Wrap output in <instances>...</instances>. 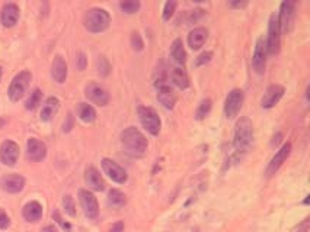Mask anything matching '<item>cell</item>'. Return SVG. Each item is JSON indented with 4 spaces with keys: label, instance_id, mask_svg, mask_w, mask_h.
I'll return each mask as SVG.
<instances>
[{
    "label": "cell",
    "instance_id": "13",
    "mask_svg": "<svg viewBox=\"0 0 310 232\" xmlns=\"http://www.w3.org/2000/svg\"><path fill=\"white\" fill-rule=\"evenodd\" d=\"M266 66V47L264 44V39L259 38L255 44V51L252 57V67L258 74H264Z\"/></svg>",
    "mask_w": 310,
    "mask_h": 232
},
{
    "label": "cell",
    "instance_id": "34",
    "mask_svg": "<svg viewBox=\"0 0 310 232\" xmlns=\"http://www.w3.org/2000/svg\"><path fill=\"white\" fill-rule=\"evenodd\" d=\"M98 70H99V74H102V76H107L108 73H109V64H108L105 57H99V60H98Z\"/></svg>",
    "mask_w": 310,
    "mask_h": 232
},
{
    "label": "cell",
    "instance_id": "39",
    "mask_svg": "<svg viewBox=\"0 0 310 232\" xmlns=\"http://www.w3.org/2000/svg\"><path fill=\"white\" fill-rule=\"evenodd\" d=\"M78 69H79L80 71H83V70L86 69V57H85L83 52H79V54H78Z\"/></svg>",
    "mask_w": 310,
    "mask_h": 232
},
{
    "label": "cell",
    "instance_id": "14",
    "mask_svg": "<svg viewBox=\"0 0 310 232\" xmlns=\"http://www.w3.org/2000/svg\"><path fill=\"white\" fill-rule=\"evenodd\" d=\"M284 96V87L280 85H271L266 89V92L264 93V97L261 100V106L264 109H271L274 108L275 104L280 102V99Z\"/></svg>",
    "mask_w": 310,
    "mask_h": 232
},
{
    "label": "cell",
    "instance_id": "10",
    "mask_svg": "<svg viewBox=\"0 0 310 232\" xmlns=\"http://www.w3.org/2000/svg\"><path fill=\"white\" fill-rule=\"evenodd\" d=\"M102 168L108 177L112 181H115L118 184H124L127 181V173L125 170L115 161L109 160V158H104L102 160Z\"/></svg>",
    "mask_w": 310,
    "mask_h": 232
},
{
    "label": "cell",
    "instance_id": "11",
    "mask_svg": "<svg viewBox=\"0 0 310 232\" xmlns=\"http://www.w3.org/2000/svg\"><path fill=\"white\" fill-rule=\"evenodd\" d=\"M19 158V145L13 141H5L0 146V160L5 165H15Z\"/></svg>",
    "mask_w": 310,
    "mask_h": 232
},
{
    "label": "cell",
    "instance_id": "19",
    "mask_svg": "<svg viewBox=\"0 0 310 232\" xmlns=\"http://www.w3.org/2000/svg\"><path fill=\"white\" fill-rule=\"evenodd\" d=\"M158 100L160 104H163V108L173 109V106L177 103V96L168 85H163V86L158 87Z\"/></svg>",
    "mask_w": 310,
    "mask_h": 232
},
{
    "label": "cell",
    "instance_id": "37",
    "mask_svg": "<svg viewBox=\"0 0 310 232\" xmlns=\"http://www.w3.org/2000/svg\"><path fill=\"white\" fill-rule=\"evenodd\" d=\"M213 58V52L207 51L203 52L198 58H197V66H204V64H207V62H210Z\"/></svg>",
    "mask_w": 310,
    "mask_h": 232
},
{
    "label": "cell",
    "instance_id": "43",
    "mask_svg": "<svg viewBox=\"0 0 310 232\" xmlns=\"http://www.w3.org/2000/svg\"><path fill=\"white\" fill-rule=\"evenodd\" d=\"M41 232H59V231H57V229H55L54 226H51V225H50V226H45L44 229H43Z\"/></svg>",
    "mask_w": 310,
    "mask_h": 232
},
{
    "label": "cell",
    "instance_id": "33",
    "mask_svg": "<svg viewBox=\"0 0 310 232\" xmlns=\"http://www.w3.org/2000/svg\"><path fill=\"white\" fill-rule=\"evenodd\" d=\"M175 8H177V2H173V0H170L165 5V9H163V19L165 20H169L172 17L173 12H175Z\"/></svg>",
    "mask_w": 310,
    "mask_h": 232
},
{
    "label": "cell",
    "instance_id": "28",
    "mask_svg": "<svg viewBox=\"0 0 310 232\" xmlns=\"http://www.w3.org/2000/svg\"><path fill=\"white\" fill-rule=\"evenodd\" d=\"M78 112H79L80 119L83 120V122H93V120L96 119V112H95V109L88 103H80L79 108H78Z\"/></svg>",
    "mask_w": 310,
    "mask_h": 232
},
{
    "label": "cell",
    "instance_id": "46",
    "mask_svg": "<svg viewBox=\"0 0 310 232\" xmlns=\"http://www.w3.org/2000/svg\"><path fill=\"white\" fill-rule=\"evenodd\" d=\"M0 80H2V69H0Z\"/></svg>",
    "mask_w": 310,
    "mask_h": 232
},
{
    "label": "cell",
    "instance_id": "8",
    "mask_svg": "<svg viewBox=\"0 0 310 232\" xmlns=\"http://www.w3.org/2000/svg\"><path fill=\"white\" fill-rule=\"evenodd\" d=\"M294 10H296V3L294 2H283L281 8H280V16L278 17V25L280 31H283L284 34L290 32L294 20Z\"/></svg>",
    "mask_w": 310,
    "mask_h": 232
},
{
    "label": "cell",
    "instance_id": "38",
    "mask_svg": "<svg viewBox=\"0 0 310 232\" xmlns=\"http://www.w3.org/2000/svg\"><path fill=\"white\" fill-rule=\"evenodd\" d=\"M9 225H10L9 216L6 215L3 210H0V229H6V228H9Z\"/></svg>",
    "mask_w": 310,
    "mask_h": 232
},
{
    "label": "cell",
    "instance_id": "15",
    "mask_svg": "<svg viewBox=\"0 0 310 232\" xmlns=\"http://www.w3.org/2000/svg\"><path fill=\"white\" fill-rule=\"evenodd\" d=\"M27 155L31 161H43L47 155V146L36 138H29L27 144Z\"/></svg>",
    "mask_w": 310,
    "mask_h": 232
},
{
    "label": "cell",
    "instance_id": "26",
    "mask_svg": "<svg viewBox=\"0 0 310 232\" xmlns=\"http://www.w3.org/2000/svg\"><path fill=\"white\" fill-rule=\"evenodd\" d=\"M172 81L179 89H186V87L189 86V78L186 76L184 69H181V67H175V69L172 70Z\"/></svg>",
    "mask_w": 310,
    "mask_h": 232
},
{
    "label": "cell",
    "instance_id": "36",
    "mask_svg": "<svg viewBox=\"0 0 310 232\" xmlns=\"http://www.w3.org/2000/svg\"><path fill=\"white\" fill-rule=\"evenodd\" d=\"M53 218H54V221H55L57 224L60 225V226H62L64 231H69V229L71 228V225L69 224V222H66V221L63 219L62 216H60V214H59L57 210H55V212H53Z\"/></svg>",
    "mask_w": 310,
    "mask_h": 232
},
{
    "label": "cell",
    "instance_id": "5",
    "mask_svg": "<svg viewBox=\"0 0 310 232\" xmlns=\"http://www.w3.org/2000/svg\"><path fill=\"white\" fill-rule=\"evenodd\" d=\"M31 78L32 76L29 71H22L18 76H15L9 86V99L12 102H18L19 99H22V96L25 95L28 86L31 83Z\"/></svg>",
    "mask_w": 310,
    "mask_h": 232
},
{
    "label": "cell",
    "instance_id": "18",
    "mask_svg": "<svg viewBox=\"0 0 310 232\" xmlns=\"http://www.w3.org/2000/svg\"><path fill=\"white\" fill-rule=\"evenodd\" d=\"M19 8L15 3H8L2 9V24L6 28H12L18 24Z\"/></svg>",
    "mask_w": 310,
    "mask_h": 232
},
{
    "label": "cell",
    "instance_id": "1",
    "mask_svg": "<svg viewBox=\"0 0 310 232\" xmlns=\"http://www.w3.org/2000/svg\"><path fill=\"white\" fill-rule=\"evenodd\" d=\"M254 141V125L248 118H240L235 126V139L233 146L238 153L248 151L249 146L252 145Z\"/></svg>",
    "mask_w": 310,
    "mask_h": 232
},
{
    "label": "cell",
    "instance_id": "45",
    "mask_svg": "<svg viewBox=\"0 0 310 232\" xmlns=\"http://www.w3.org/2000/svg\"><path fill=\"white\" fill-rule=\"evenodd\" d=\"M309 198H310V196H307V198H306V200H304V205H309Z\"/></svg>",
    "mask_w": 310,
    "mask_h": 232
},
{
    "label": "cell",
    "instance_id": "6",
    "mask_svg": "<svg viewBox=\"0 0 310 232\" xmlns=\"http://www.w3.org/2000/svg\"><path fill=\"white\" fill-rule=\"evenodd\" d=\"M280 44H281V31L278 25V17L277 15H271L269 17V25H268V41H266V52L269 55H275L280 51Z\"/></svg>",
    "mask_w": 310,
    "mask_h": 232
},
{
    "label": "cell",
    "instance_id": "20",
    "mask_svg": "<svg viewBox=\"0 0 310 232\" xmlns=\"http://www.w3.org/2000/svg\"><path fill=\"white\" fill-rule=\"evenodd\" d=\"M85 180L88 183L89 187H92L93 190H96V192H102V190L105 189V183H104V179H102V176L99 174L95 167H89L86 173H85Z\"/></svg>",
    "mask_w": 310,
    "mask_h": 232
},
{
    "label": "cell",
    "instance_id": "32",
    "mask_svg": "<svg viewBox=\"0 0 310 232\" xmlns=\"http://www.w3.org/2000/svg\"><path fill=\"white\" fill-rule=\"evenodd\" d=\"M63 206H64V210L69 214L70 216L76 215V207H74V202H73V198L70 195H66L63 198Z\"/></svg>",
    "mask_w": 310,
    "mask_h": 232
},
{
    "label": "cell",
    "instance_id": "2",
    "mask_svg": "<svg viewBox=\"0 0 310 232\" xmlns=\"http://www.w3.org/2000/svg\"><path fill=\"white\" fill-rule=\"evenodd\" d=\"M121 142L125 146L127 153L133 155H143L147 150V139L134 126H130L121 132Z\"/></svg>",
    "mask_w": 310,
    "mask_h": 232
},
{
    "label": "cell",
    "instance_id": "17",
    "mask_svg": "<svg viewBox=\"0 0 310 232\" xmlns=\"http://www.w3.org/2000/svg\"><path fill=\"white\" fill-rule=\"evenodd\" d=\"M290 151H292V144L290 142H287V144H284L281 148H280V151L274 155V158L271 160V163L268 164V168H266V174L268 176H273L275 173L278 172V168L283 165V163L287 160V157L290 155Z\"/></svg>",
    "mask_w": 310,
    "mask_h": 232
},
{
    "label": "cell",
    "instance_id": "16",
    "mask_svg": "<svg viewBox=\"0 0 310 232\" xmlns=\"http://www.w3.org/2000/svg\"><path fill=\"white\" fill-rule=\"evenodd\" d=\"M0 186L8 193H19L25 186V179L19 174H8L0 179Z\"/></svg>",
    "mask_w": 310,
    "mask_h": 232
},
{
    "label": "cell",
    "instance_id": "40",
    "mask_svg": "<svg viewBox=\"0 0 310 232\" xmlns=\"http://www.w3.org/2000/svg\"><path fill=\"white\" fill-rule=\"evenodd\" d=\"M109 232H124V224L123 222H117Z\"/></svg>",
    "mask_w": 310,
    "mask_h": 232
},
{
    "label": "cell",
    "instance_id": "12",
    "mask_svg": "<svg viewBox=\"0 0 310 232\" xmlns=\"http://www.w3.org/2000/svg\"><path fill=\"white\" fill-rule=\"evenodd\" d=\"M86 97L99 106H107L109 102V93L107 89L96 83H90L86 86Z\"/></svg>",
    "mask_w": 310,
    "mask_h": 232
},
{
    "label": "cell",
    "instance_id": "42",
    "mask_svg": "<svg viewBox=\"0 0 310 232\" xmlns=\"http://www.w3.org/2000/svg\"><path fill=\"white\" fill-rule=\"evenodd\" d=\"M307 231H309V221L306 219V221H304V224L301 225V228L299 229V232H307Z\"/></svg>",
    "mask_w": 310,
    "mask_h": 232
},
{
    "label": "cell",
    "instance_id": "4",
    "mask_svg": "<svg viewBox=\"0 0 310 232\" xmlns=\"http://www.w3.org/2000/svg\"><path fill=\"white\" fill-rule=\"evenodd\" d=\"M139 118L142 122L143 128L146 129L147 132H150L151 135H158L160 132V118L158 112L151 108L147 106H142L139 108Z\"/></svg>",
    "mask_w": 310,
    "mask_h": 232
},
{
    "label": "cell",
    "instance_id": "24",
    "mask_svg": "<svg viewBox=\"0 0 310 232\" xmlns=\"http://www.w3.org/2000/svg\"><path fill=\"white\" fill-rule=\"evenodd\" d=\"M60 108V102L57 97H48L45 100L44 106H43V111H41V120L48 122V120L53 119V116L57 113Z\"/></svg>",
    "mask_w": 310,
    "mask_h": 232
},
{
    "label": "cell",
    "instance_id": "27",
    "mask_svg": "<svg viewBox=\"0 0 310 232\" xmlns=\"http://www.w3.org/2000/svg\"><path fill=\"white\" fill-rule=\"evenodd\" d=\"M125 202H127V199H125V195L123 192H120V190L112 189L109 192V195H108V203H109V206L115 207H123L125 205Z\"/></svg>",
    "mask_w": 310,
    "mask_h": 232
},
{
    "label": "cell",
    "instance_id": "7",
    "mask_svg": "<svg viewBox=\"0 0 310 232\" xmlns=\"http://www.w3.org/2000/svg\"><path fill=\"white\" fill-rule=\"evenodd\" d=\"M243 92L240 89H235L231 90L229 96L226 97V102H224V115L226 118L233 119L238 116V113L242 109V104H243Z\"/></svg>",
    "mask_w": 310,
    "mask_h": 232
},
{
    "label": "cell",
    "instance_id": "9",
    "mask_svg": "<svg viewBox=\"0 0 310 232\" xmlns=\"http://www.w3.org/2000/svg\"><path fill=\"white\" fill-rule=\"evenodd\" d=\"M79 200L82 209L85 212V215L88 216L89 219H95L99 214V206H98L96 198L89 192V190L80 189L79 190Z\"/></svg>",
    "mask_w": 310,
    "mask_h": 232
},
{
    "label": "cell",
    "instance_id": "41",
    "mask_svg": "<svg viewBox=\"0 0 310 232\" xmlns=\"http://www.w3.org/2000/svg\"><path fill=\"white\" fill-rule=\"evenodd\" d=\"M248 3L246 2H233V3H229V6L231 8H245Z\"/></svg>",
    "mask_w": 310,
    "mask_h": 232
},
{
    "label": "cell",
    "instance_id": "22",
    "mask_svg": "<svg viewBox=\"0 0 310 232\" xmlns=\"http://www.w3.org/2000/svg\"><path fill=\"white\" fill-rule=\"evenodd\" d=\"M51 76L57 81V83H64L66 77H67V64L63 60V57L57 55L53 61L51 66Z\"/></svg>",
    "mask_w": 310,
    "mask_h": 232
},
{
    "label": "cell",
    "instance_id": "35",
    "mask_svg": "<svg viewBox=\"0 0 310 232\" xmlns=\"http://www.w3.org/2000/svg\"><path fill=\"white\" fill-rule=\"evenodd\" d=\"M131 45H133V48L135 51H142L143 50L144 44H143L142 36H140L139 32H134V34L131 35Z\"/></svg>",
    "mask_w": 310,
    "mask_h": 232
},
{
    "label": "cell",
    "instance_id": "21",
    "mask_svg": "<svg viewBox=\"0 0 310 232\" xmlns=\"http://www.w3.org/2000/svg\"><path fill=\"white\" fill-rule=\"evenodd\" d=\"M22 215L28 222H38L43 218V206L38 202H29L22 209Z\"/></svg>",
    "mask_w": 310,
    "mask_h": 232
},
{
    "label": "cell",
    "instance_id": "31",
    "mask_svg": "<svg viewBox=\"0 0 310 232\" xmlns=\"http://www.w3.org/2000/svg\"><path fill=\"white\" fill-rule=\"evenodd\" d=\"M120 8L121 10L127 13V15H133V13H137L139 9H140V3L139 2H134V0H128V2H121L120 3Z\"/></svg>",
    "mask_w": 310,
    "mask_h": 232
},
{
    "label": "cell",
    "instance_id": "25",
    "mask_svg": "<svg viewBox=\"0 0 310 232\" xmlns=\"http://www.w3.org/2000/svg\"><path fill=\"white\" fill-rule=\"evenodd\" d=\"M170 54L175 58L178 64H185L186 61V52L184 50V44L181 39H175L172 47H170Z\"/></svg>",
    "mask_w": 310,
    "mask_h": 232
},
{
    "label": "cell",
    "instance_id": "3",
    "mask_svg": "<svg viewBox=\"0 0 310 232\" xmlns=\"http://www.w3.org/2000/svg\"><path fill=\"white\" fill-rule=\"evenodd\" d=\"M83 22H85V26H86V29H88L89 32L98 34V32H104L109 26L111 16H109V13H108L107 10L95 8L86 12Z\"/></svg>",
    "mask_w": 310,
    "mask_h": 232
},
{
    "label": "cell",
    "instance_id": "29",
    "mask_svg": "<svg viewBox=\"0 0 310 232\" xmlns=\"http://www.w3.org/2000/svg\"><path fill=\"white\" fill-rule=\"evenodd\" d=\"M211 104L213 103H211L210 99H204L203 102L200 103V106H198L197 112H195V119H204V118L210 113V111H211Z\"/></svg>",
    "mask_w": 310,
    "mask_h": 232
},
{
    "label": "cell",
    "instance_id": "44",
    "mask_svg": "<svg viewBox=\"0 0 310 232\" xmlns=\"http://www.w3.org/2000/svg\"><path fill=\"white\" fill-rule=\"evenodd\" d=\"M5 123H6V120L2 119V118H0V128H3V126H5Z\"/></svg>",
    "mask_w": 310,
    "mask_h": 232
},
{
    "label": "cell",
    "instance_id": "23",
    "mask_svg": "<svg viewBox=\"0 0 310 232\" xmlns=\"http://www.w3.org/2000/svg\"><path fill=\"white\" fill-rule=\"evenodd\" d=\"M207 36H208V32L205 28H195L188 35V44L192 50H200L207 41Z\"/></svg>",
    "mask_w": 310,
    "mask_h": 232
},
{
    "label": "cell",
    "instance_id": "30",
    "mask_svg": "<svg viewBox=\"0 0 310 232\" xmlns=\"http://www.w3.org/2000/svg\"><path fill=\"white\" fill-rule=\"evenodd\" d=\"M41 99H43V93H41V90L40 89H35L32 93H31V96L28 97L27 103H25V106H27L28 111H32V109H35L38 104L41 103Z\"/></svg>",
    "mask_w": 310,
    "mask_h": 232
}]
</instances>
